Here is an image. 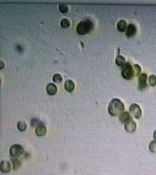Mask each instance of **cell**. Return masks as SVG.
I'll return each instance as SVG.
<instances>
[{
	"label": "cell",
	"mask_w": 156,
	"mask_h": 175,
	"mask_svg": "<svg viewBox=\"0 0 156 175\" xmlns=\"http://www.w3.org/2000/svg\"><path fill=\"white\" fill-rule=\"evenodd\" d=\"M124 109V105L123 103L118 98H114L109 104L108 111L111 116L120 115L123 113Z\"/></svg>",
	"instance_id": "cell-1"
},
{
	"label": "cell",
	"mask_w": 156,
	"mask_h": 175,
	"mask_svg": "<svg viewBox=\"0 0 156 175\" xmlns=\"http://www.w3.org/2000/svg\"><path fill=\"white\" fill-rule=\"evenodd\" d=\"M93 27L92 21L90 19H86L78 24L76 30L79 34L83 35L89 33L93 29Z\"/></svg>",
	"instance_id": "cell-2"
},
{
	"label": "cell",
	"mask_w": 156,
	"mask_h": 175,
	"mask_svg": "<svg viewBox=\"0 0 156 175\" xmlns=\"http://www.w3.org/2000/svg\"><path fill=\"white\" fill-rule=\"evenodd\" d=\"M121 74L122 77L127 80L131 79L134 76V69L130 63H126L124 66L122 67Z\"/></svg>",
	"instance_id": "cell-3"
},
{
	"label": "cell",
	"mask_w": 156,
	"mask_h": 175,
	"mask_svg": "<svg viewBox=\"0 0 156 175\" xmlns=\"http://www.w3.org/2000/svg\"><path fill=\"white\" fill-rule=\"evenodd\" d=\"M24 152V147L20 144H15L11 146L9 153L12 157H17L22 154Z\"/></svg>",
	"instance_id": "cell-4"
},
{
	"label": "cell",
	"mask_w": 156,
	"mask_h": 175,
	"mask_svg": "<svg viewBox=\"0 0 156 175\" xmlns=\"http://www.w3.org/2000/svg\"><path fill=\"white\" fill-rule=\"evenodd\" d=\"M129 110L132 116H134L136 119H139L142 115L141 109L137 104H132L130 107Z\"/></svg>",
	"instance_id": "cell-5"
},
{
	"label": "cell",
	"mask_w": 156,
	"mask_h": 175,
	"mask_svg": "<svg viewBox=\"0 0 156 175\" xmlns=\"http://www.w3.org/2000/svg\"><path fill=\"white\" fill-rule=\"evenodd\" d=\"M147 75L145 73H142L138 77V88L140 90H143L147 86Z\"/></svg>",
	"instance_id": "cell-6"
},
{
	"label": "cell",
	"mask_w": 156,
	"mask_h": 175,
	"mask_svg": "<svg viewBox=\"0 0 156 175\" xmlns=\"http://www.w3.org/2000/svg\"><path fill=\"white\" fill-rule=\"evenodd\" d=\"M124 128L128 132L133 133L136 130V125L133 119H131L124 123Z\"/></svg>",
	"instance_id": "cell-7"
},
{
	"label": "cell",
	"mask_w": 156,
	"mask_h": 175,
	"mask_svg": "<svg viewBox=\"0 0 156 175\" xmlns=\"http://www.w3.org/2000/svg\"><path fill=\"white\" fill-rule=\"evenodd\" d=\"M136 27L133 24H129L126 29V36L128 37H131L135 35L136 33Z\"/></svg>",
	"instance_id": "cell-8"
},
{
	"label": "cell",
	"mask_w": 156,
	"mask_h": 175,
	"mask_svg": "<svg viewBox=\"0 0 156 175\" xmlns=\"http://www.w3.org/2000/svg\"><path fill=\"white\" fill-rule=\"evenodd\" d=\"M0 168L2 172L4 173H7L11 171V166L8 161L3 160L1 163Z\"/></svg>",
	"instance_id": "cell-9"
},
{
	"label": "cell",
	"mask_w": 156,
	"mask_h": 175,
	"mask_svg": "<svg viewBox=\"0 0 156 175\" xmlns=\"http://www.w3.org/2000/svg\"><path fill=\"white\" fill-rule=\"evenodd\" d=\"M47 132V129L44 124L40 125L35 128V133L38 136H43Z\"/></svg>",
	"instance_id": "cell-10"
},
{
	"label": "cell",
	"mask_w": 156,
	"mask_h": 175,
	"mask_svg": "<svg viewBox=\"0 0 156 175\" xmlns=\"http://www.w3.org/2000/svg\"><path fill=\"white\" fill-rule=\"evenodd\" d=\"M119 120L122 123H126V122L132 119V116L128 111H123L119 115Z\"/></svg>",
	"instance_id": "cell-11"
},
{
	"label": "cell",
	"mask_w": 156,
	"mask_h": 175,
	"mask_svg": "<svg viewBox=\"0 0 156 175\" xmlns=\"http://www.w3.org/2000/svg\"><path fill=\"white\" fill-rule=\"evenodd\" d=\"M46 90L49 95H55L57 91V86L54 83H48L46 87Z\"/></svg>",
	"instance_id": "cell-12"
},
{
	"label": "cell",
	"mask_w": 156,
	"mask_h": 175,
	"mask_svg": "<svg viewBox=\"0 0 156 175\" xmlns=\"http://www.w3.org/2000/svg\"><path fill=\"white\" fill-rule=\"evenodd\" d=\"M65 89L68 92H71L75 89V83L72 80H68L65 83Z\"/></svg>",
	"instance_id": "cell-13"
},
{
	"label": "cell",
	"mask_w": 156,
	"mask_h": 175,
	"mask_svg": "<svg viewBox=\"0 0 156 175\" xmlns=\"http://www.w3.org/2000/svg\"><path fill=\"white\" fill-rule=\"evenodd\" d=\"M127 23L126 21L123 19L120 20L117 24V29L120 32H124L127 28Z\"/></svg>",
	"instance_id": "cell-14"
},
{
	"label": "cell",
	"mask_w": 156,
	"mask_h": 175,
	"mask_svg": "<svg viewBox=\"0 0 156 175\" xmlns=\"http://www.w3.org/2000/svg\"><path fill=\"white\" fill-rule=\"evenodd\" d=\"M115 62H116V63L117 65L121 66V67H122L123 66H124L126 63V58L124 56H121L120 54H118L116 58Z\"/></svg>",
	"instance_id": "cell-15"
},
{
	"label": "cell",
	"mask_w": 156,
	"mask_h": 175,
	"mask_svg": "<svg viewBox=\"0 0 156 175\" xmlns=\"http://www.w3.org/2000/svg\"><path fill=\"white\" fill-rule=\"evenodd\" d=\"M11 161L13 164V168L14 170L18 169L21 166V162L19 159L16 157H12L11 158Z\"/></svg>",
	"instance_id": "cell-16"
},
{
	"label": "cell",
	"mask_w": 156,
	"mask_h": 175,
	"mask_svg": "<svg viewBox=\"0 0 156 175\" xmlns=\"http://www.w3.org/2000/svg\"><path fill=\"white\" fill-rule=\"evenodd\" d=\"M30 124L32 127L36 128L40 125L43 124V123L38 118H33L32 119H31V120Z\"/></svg>",
	"instance_id": "cell-17"
},
{
	"label": "cell",
	"mask_w": 156,
	"mask_h": 175,
	"mask_svg": "<svg viewBox=\"0 0 156 175\" xmlns=\"http://www.w3.org/2000/svg\"><path fill=\"white\" fill-rule=\"evenodd\" d=\"M27 128V125L24 122H18V123H17V128L19 131H21V132H24L26 130Z\"/></svg>",
	"instance_id": "cell-18"
},
{
	"label": "cell",
	"mask_w": 156,
	"mask_h": 175,
	"mask_svg": "<svg viewBox=\"0 0 156 175\" xmlns=\"http://www.w3.org/2000/svg\"><path fill=\"white\" fill-rule=\"evenodd\" d=\"M58 9H59V10L61 13H63V14H65V13H67V12H68V11L69 7H68V6L67 4H61L59 5V6H58Z\"/></svg>",
	"instance_id": "cell-19"
},
{
	"label": "cell",
	"mask_w": 156,
	"mask_h": 175,
	"mask_svg": "<svg viewBox=\"0 0 156 175\" xmlns=\"http://www.w3.org/2000/svg\"><path fill=\"white\" fill-rule=\"evenodd\" d=\"M70 25V22L68 19L63 18L60 21V26L61 27L63 28H69Z\"/></svg>",
	"instance_id": "cell-20"
},
{
	"label": "cell",
	"mask_w": 156,
	"mask_h": 175,
	"mask_svg": "<svg viewBox=\"0 0 156 175\" xmlns=\"http://www.w3.org/2000/svg\"><path fill=\"white\" fill-rule=\"evenodd\" d=\"M149 149L151 152L156 153V140H153L149 144Z\"/></svg>",
	"instance_id": "cell-21"
},
{
	"label": "cell",
	"mask_w": 156,
	"mask_h": 175,
	"mask_svg": "<svg viewBox=\"0 0 156 175\" xmlns=\"http://www.w3.org/2000/svg\"><path fill=\"white\" fill-rule=\"evenodd\" d=\"M62 80H63V78L60 74H56L54 75L53 77V81L54 83H59L62 81Z\"/></svg>",
	"instance_id": "cell-22"
},
{
	"label": "cell",
	"mask_w": 156,
	"mask_h": 175,
	"mask_svg": "<svg viewBox=\"0 0 156 175\" xmlns=\"http://www.w3.org/2000/svg\"><path fill=\"white\" fill-rule=\"evenodd\" d=\"M149 83L151 86H155L156 85V76L154 75H150L149 77Z\"/></svg>",
	"instance_id": "cell-23"
},
{
	"label": "cell",
	"mask_w": 156,
	"mask_h": 175,
	"mask_svg": "<svg viewBox=\"0 0 156 175\" xmlns=\"http://www.w3.org/2000/svg\"><path fill=\"white\" fill-rule=\"evenodd\" d=\"M133 69H134V74L136 76H138L140 74L141 72V68L138 64H134Z\"/></svg>",
	"instance_id": "cell-24"
},
{
	"label": "cell",
	"mask_w": 156,
	"mask_h": 175,
	"mask_svg": "<svg viewBox=\"0 0 156 175\" xmlns=\"http://www.w3.org/2000/svg\"><path fill=\"white\" fill-rule=\"evenodd\" d=\"M153 138H155V140H156V131H155V132H154V133H153Z\"/></svg>",
	"instance_id": "cell-25"
},
{
	"label": "cell",
	"mask_w": 156,
	"mask_h": 175,
	"mask_svg": "<svg viewBox=\"0 0 156 175\" xmlns=\"http://www.w3.org/2000/svg\"><path fill=\"white\" fill-rule=\"evenodd\" d=\"M3 67H4V63H3V62L1 61V69L3 68Z\"/></svg>",
	"instance_id": "cell-26"
}]
</instances>
